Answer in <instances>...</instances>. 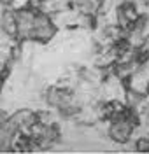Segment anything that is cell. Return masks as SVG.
<instances>
[{
    "mask_svg": "<svg viewBox=\"0 0 149 154\" xmlns=\"http://www.w3.org/2000/svg\"><path fill=\"white\" fill-rule=\"evenodd\" d=\"M147 96H149V88H147Z\"/></svg>",
    "mask_w": 149,
    "mask_h": 154,
    "instance_id": "6da1fadb",
    "label": "cell"
}]
</instances>
